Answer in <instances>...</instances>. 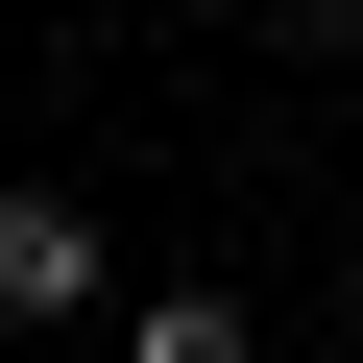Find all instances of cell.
<instances>
[{
  "mask_svg": "<svg viewBox=\"0 0 363 363\" xmlns=\"http://www.w3.org/2000/svg\"><path fill=\"white\" fill-rule=\"evenodd\" d=\"M97 315H121V267H97V218L25 169V194H0V339H97Z\"/></svg>",
  "mask_w": 363,
  "mask_h": 363,
  "instance_id": "cell-1",
  "label": "cell"
},
{
  "mask_svg": "<svg viewBox=\"0 0 363 363\" xmlns=\"http://www.w3.org/2000/svg\"><path fill=\"white\" fill-rule=\"evenodd\" d=\"M97 363H267V339H242V291H121Z\"/></svg>",
  "mask_w": 363,
  "mask_h": 363,
  "instance_id": "cell-2",
  "label": "cell"
},
{
  "mask_svg": "<svg viewBox=\"0 0 363 363\" xmlns=\"http://www.w3.org/2000/svg\"><path fill=\"white\" fill-rule=\"evenodd\" d=\"M267 25H363V0H267Z\"/></svg>",
  "mask_w": 363,
  "mask_h": 363,
  "instance_id": "cell-3",
  "label": "cell"
},
{
  "mask_svg": "<svg viewBox=\"0 0 363 363\" xmlns=\"http://www.w3.org/2000/svg\"><path fill=\"white\" fill-rule=\"evenodd\" d=\"M339 363H363V267H339Z\"/></svg>",
  "mask_w": 363,
  "mask_h": 363,
  "instance_id": "cell-4",
  "label": "cell"
}]
</instances>
